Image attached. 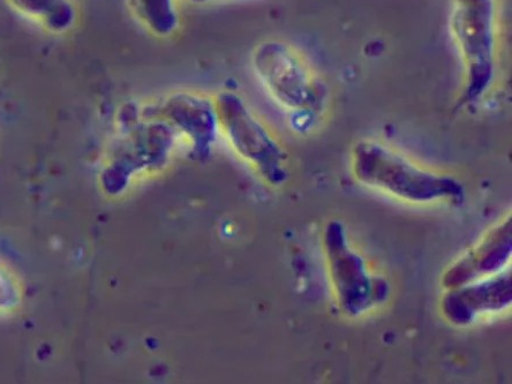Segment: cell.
I'll use <instances>...</instances> for the list:
<instances>
[{"mask_svg":"<svg viewBox=\"0 0 512 384\" xmlns=\"http://www.w3.org/2000/svg\"><path fill=\"white\" fill-rule=\"evenodd\" d=\"M449 27L464 70L458 103L470 105L483 99L498 70L495 0H451Z\"/></svg>","mask_w":512,"mask_h":384,"instance_id":"7a4b0ae2","label":"cell"},{"mask_svg":"<svg viewBox=\"0 0 512 384\" xmlns=\"http://www.w3.org/2000/svg\"><path fill=\"white\" fill-rule=\"evenodd\" d=\"M131 9L143 26L157 37L175 34L180 25L176 0H130Z\"/></svg>","mask_w":512,"mask_h":384,"instance_id":"30bf717a","label":"cell"},{"mask_svg":"<svg viewBox=\"0 0 512 384\" xmlns=\"http://www.w3.org/2000/svg\"><path fill=\"white\" fill-rule=\"evenodd\" d=\"M511 218L494 228L476 248L451 267L444 276V285L449 289L472 283L479 277L499 271L510 258Z\"/></svg>","mask_w":512,"mask_h":384,"instance_id":"52a82bcc","label":"cell"},{"mask_svg":"<svg viewBox=\"0 0 512 384\" xmlns=\"http://www.w3.org/2000/svg\"><path fill=\"white\" fill-rule=\"evenodd\" d=\"M327 254L331 278L338 303L345 313L359 315L378 303L384 286L372 278L363 259L350 250L340 223H331L327 230Z\"/></svg>","mask_w":512,"mask_h":384,"instance_id":"5b68a950","label":"cell"},{"mask_svg":"<svg viewBox=\"0 0 512 384\" xmlns=\"http://www.w3.org/2000/svg\"><path fill=\"white\" fill-rule=\"evenodd\" d=\"M252 66L263 89L285 110L312 111L321 101L318 81L297 50L282 41L269 40L255 48Z\"/></svg>","mask_w":512,"mask_h":384,"instance_id":"3957f363","label":"cell"},{"mask_svg":"<svg viewBox=\"0 0 512 384\" xmlns=\"http://www.w3.org/2000/svg\"><path fill=\"white\" fill-rule=\"evenodd\" d=\"M160 112L169 122L199 138L209 137L218 124L215 99L188 90H180L165 97Z\"/></svg>","mask_w":512,"mask_h":384,"instance_id":"ba28073f","label":"cell"},{"mask_svg":"<svg viewBox=\"0 0 512 384\" xmlns=\"http://www.w3.org/2000/svg\"><path fill=\"white\" fill-rule=\"evenodd\" d=\"M14 288L15 286L11 283V277L5 274V271L0 268V289L12 292ZM13 298L14 297L0 291V311L4 310V308L14 306Z\"/></svg>","mask_w":512,"mask_h":384,"instance_id":"8fae6325","label":"cell"},{"mask_svg":"<svg viewBox=\"0 0 512 384\" xmlns=\"http://www.w3.org/2000/svg\"><path fill=\"white\" fill-rule=\"evenodd\" d=\"M188 2H191L193 4L202 5V4H207V3L213 2V0H188Z\"/></svg>","mask_w":512,"mask_h":384,"instance_id":"7c38bea8","label":"cell"},{"mask_svg":"<svg viewBox=\"0 0 512 384\" xmlns=\"http://www.w3.org/2000/svg\"><path fill=\"white\" fill-rule=\"evenodd\" d=\"M9 2L15 10L56 33L71 29L77 18L71 0H9Z\"/></svg>","mask_w":512,"mask_h":384,"instance_id":"9c48e42d","label":"cell"},{"mask_svg":"<svg viewBox=\"0 0 512 384\" xmlns=\"http://www.w3.org/2000/svg\"><path fill=\"white\" fill-rule=\"evenodd\" d=\"M351 169L359 184L417 205L464 197V187L456 178L420 167L373 140L359 141L353 147Z\"/></svg>","mask_w":512,"mask_h":384,"instance_id":"6da1fadb","label":"cell"},{"mask_svg":"<svg viewBox=\"0 0 512 384\" xmlns=\"http://www.w3.org/2000/svg\"><path fill=\"white\" fill-rule=\"evenodd\" d=\"M214 99L218 123L228 133L238 152L252 162L270 183L283 182L286 172L282 149L248 107L244 97L224 90Z\"/></svg>","mask_w":512,"mask_h":384,"instance_id":"277c9868","label":"cell"},{"mask_svg":"<svg viewBox=\"0 0 512 384\" xmlns=\"http://www.w3.org/2000/svg\"><path fill=\"white\" fill-rule=\"evenodd\" d=\"M511 303V275L489 278L478 284H465L451 289L442 307L446 318L454 325H469L477 315L496 312Z\"/></svg>","mask_w":512,"mask_h":384,"instance_id":"8992f818","label":"cell"}]
</instances>
